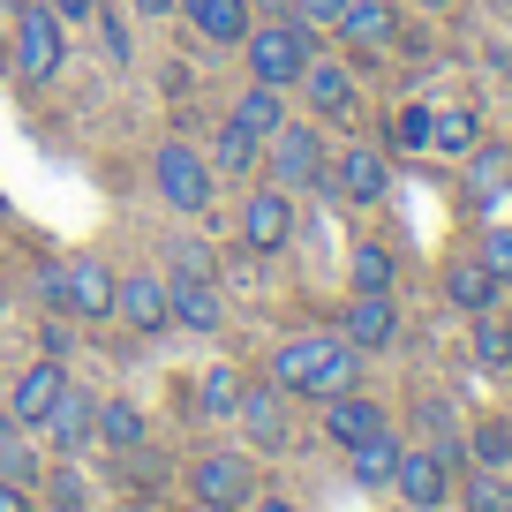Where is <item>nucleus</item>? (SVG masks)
Returning <instances> with one entry per match:
<instances>
[{
  "label": "nucleus",
  "mask_w": 512,
  "mask_h": 512,
  "mask_svg": "<svg viewBox=\"0 0 512 512\" xmlns=\"http://www.w3.org/2000/svg\"><path fill=\"white\" fill-rule=\"evenodd\" d=\"M272 384L287 400H339L362 384V354L347 347L339 332H309V339H287L272 354Z\"/></svg>",
  "instance_id": "1"
},
{
  "label": "nucleus",
  "mask_w": 512,
  "mask_h": 512,
  "mask_svg": "<svg viewBox=\"0 0 512 512\" xmlns=\"http://www.w3.org/2000/svg\"><path fill=\"white\" fill-rule=\"evenodd\" d=\"M241 53H249V83H272V91H287V83H302V68L317 61V46H309V23H249V38H241Z\"/></svg>",
  "instance_id": "2"
},
{
  "label": "nucleus",
  "mask_w": 512,
  "mask_h": 512,
  "mask_svg": "<svg viewBox=\"0 0 512 512\" xmlns=\"http://www.w3.org/2000/svg\"><path fill=\"white\" fill-rule=\"evenodd\" d=\"M68 61V23L53 16L46 0L38 8H23L16 16V46H8V68H16V83H53Z\"/></svg>",
  "instance_id": "3"
},
{
  "label": "nucleus",
  "mask_w": 512,
  "mask_h": 512,
  "mask_svg": "<svg viewBox=\"0 0 512 512\" xmlns=\"http://www.w3.org/2000/svg\"><path fill=\"white\" fill-rule=\"evenodd\" d=\"M264 159H272L279 189H324V174H332L317 121H279V136H264Z\"/></svg>",
  "instance_id": "4"
},
{
  "label": "nucleus",
  "mask_w": 512,
  "mask_h": 512,
  "mask_svg": "<svg viewBox=\"0 0 512 512\" xmlns=\"http://www.w3.org/2000/svg\"><path fill=\"white\" fill-rule=\"evenodd\" d=\"M151 174H159V204L174 211H211V196H219V174H211V159L196 144H159V159H151Z\"/></svg>",
  "instance_id": "5"
},
{
  "label": "nucleus",
  "mask_w": 512,
  "mask_h": 512,
  "mask_svg": "<svg viewBox=\"0 0 512 512\" xmlns=\"http://www.w3.org/2000/svg\"><path fill=\"white\" fill-rule=\"evenodd\" d=\"M392 490L407 497L415 512L452 505V460L437 445H400V467H392Z\"/></svg>",
  "instance_id": "6"
},
{
  "label": "nucleus",
  "mask_w": 512,
  "mask_h": 512,
  "mask_svg": "<svg viewBox=\"0 0 512 512\" xmlns=\"http://www.w3.org/2000/svg\"><path fill=\"white\" fill-rule=\"evenodd\" d=\"M241 241H249L256 256L287 249V241H294V189H279V181L249 189V204H241Z\"/></svg>",
  "instance_id": "7"
},
{
  "label": "nucleus",
  "mask_w": 512,
  "mask_h": 512,
  "mask_svg": "<svg viewBox=\"0 0 512 512\" xmlns=\"http://www.w3.org/2000/svg\"><path fill=\"white\" fill-rule=\"evenodd\" d=\"M339 339H347L354 354H384L392 339H400V302H392V294H347Z\"/></svg>",
  "instance_id": "8"
},
{
  "label": "nucleus",
  "mask_w": 512,
  "mask_h": 512,
  "mask_svg": "<svg viewBox=\"0 0 512 512\" xmlns=\"http://www.w3.org/2000/svg\"><path fill=\"white\" fill-rule=\"evenodd\" d=\"M324 181L339 189V204H384V189H392V159H384V144H347Z\"/></svg>",
  "instance_id": "9"
},
{
  "label": "nucleus",
  "mask_w": 512,
  "mask_h": 512,
  "mask_svg": "<svg viewBox=\"0 0 512 512\" xmlns=\"http://www.w3.org/2000/svg\"><path fill=\"white\" fill-rule=\"evenodd\" d=\"M189 490H196V505H249L256 467L241 460V452H204V460L189 467Z\"/></svg>",
  "instance_id": "10"
},
{
  "label": "nucleus",
  "mask_w": 512,
  "mask_h": 512,
  "mask_svg": "<svg viewBox=\"0 0 512 512\" xmlns=\"http://www.w3.org/2000/svg\"><path fill=\"white\" fill-rule=\"evenodd\" d=\"M241 430H249V445L256 452H287V437H294V422H287V392L279 384H241Z\"/></svg>",
  "instance_id": "11"
},
{
  "label": "nucleus",
  "mask_w": 512,
  "mask_h": 512,
  "mask_svg": "<svg viewBox=\"0 0 512 512\" xmlns=\"http://www.w3.org/2000/svg\"><path fill=\"white\" fill-rule=\"evenodd\" d=\"M174 16L189 23L196 38H204V46H241V38H249V0H174Z\"/></svg>",
  "instance_id": "12"
},
{
  "label": "nucleus",
  "mask_w": 512,
  "mask_h": 512,
  "mask_svg": "<svg viewBox=\"0 0 512 512\" xmlns=\"http://www.w3.org/2000/svg\"><path fill=\"white\" fill-rule=\"evenodd\" d=\"M302 91H309V113H317V121H354V106H362L347 61H309L302 68Z\"/></svg>",
  "instance_id": "13"
},
{
  "label": "nucleus",
  "mask_w": 512,
  "mask_h": 512,
  "mask_svg": "<svg viewBox=\"0 0 512 512\" xmlns=\"http://www.w3.org/2000/svg\"><path fill=\"white\" fill-rule=\"evenodd\" d=\"M113 317H121L128 332H159V324H174V309H166V279L159 272H128L121 287H113Z\"/></svg>",
  "instance_id": "14"
},
{
  "label": "nucleus",
  "mask_w": 512,
  "mask_h": 512,
  "mask_svg": "<svg viewBox=\"0 0 512 512\" xmlns=\"http://www.w3.org/2000/svg\"><path fill=\"white\" fill-rule=\"evenodd\" d=\"M166 309H174L181 332H219V324H226L219 287H211V279H196V272H174V279H166Z\"/></svg>",
  "instance_id": "15"
},
{
  "label": "nucleus",
  "mask_w": 512,
  "mask_h": 512,
  "mask_svg": "<svg viewBox=\"0 0 512 512\" xmlns=\"http://www.w3.org/2000/svg\"><path fill=\"white\" fill-rule=\"evenodd\" d=\"M445 302L467 309V317H482V309L505 302V279H497L482 256H452V264H445Z\"/></svg>",
  "instance_id": "16"
},
{
  "label": "nucleus",
  "mask_w": 512,
  "mask_h": 512,
  "mask_svg": "<svg viewBox=\"0 0 512 512\" xmlns=\"http://www.w3.org/2000/svg\"><path fill=\"white\" fill-rule=\"evenodd\" d=\"M332 31L347 38V46H369V53H384L392 38H400V8H392V0H347Z\"/></svg>",
  "instance_id": "17"
},
{
  "label": "nucleus",
  "mask_w": 512,
  "mask_h": 512,
  "mask_svg": "<svg viewBox=\"0 0 512 512\" xmlns=\"http://www.w3.org/2000/svg\"><path fill=\"white\" fill-rule=\"evenodd\" d=\"M61 362H53V354H46V362H31V369H23V377H16V392H8V415H16L23 422V430H38V422H46V407L53 400H61Z\"/></svg>",
  "instance_id": "18"
},
{
  "label": "nucleus",
  "mask_w": 512,
  "mask_h": 512,
  "mask_svg": "<svg viewBox=\"0 0 512 512\" xmlns=\"http://www.w3.org/2000/svg\"><path fill=\"white\" fill-rule=\"evenodd\" d=\"M91 392H76V384H61V400L46 407V422H38V430L53 437V452H68V460H76L83 445H91Z\"/></svg>",
  "instance_id": "19"
},
{
  "label": "nucleus",
  "mask_w": 512,
  "mask_h": 512,
  "mask_svg": "<svg viewBox=\"0 0 512 512\" xmlns=\"http://www.w3.org/2000/svg\"><path fill=\"white\" fill-rule=\"evenodd\" d=\"M113 287H121V272L98 264V256H76V264H68V309H76V317H113Z\"/></svg>",
  "instance_id": "20"
},
{
  "label": "nucleus",
  "mask_w": 512,
  "mask_h": 512,
  "mask_svg": "<svg viewBox=\"0 0 512 512\" xmlns=\"http://www.w3.org/2000/svg\"><path fill=\"white\" fill-rule=\"evenodd\" d=\"M384 430V407L369 400V392H339V400H324V437L332 445H362V437Z\"/></svg>",
  "instance_id": "21"
},
{
  "label": "nucleus",
  "mask_w": 512,
  "mask_h": 512,
  "mask_svg": "<svg viewBox=\"0 0 512 512\" xmlns=\"http://www.w3.org/2000/svg\"><path fill=\"white\" fill-rule=\"evenodd\" d=\"M256 166H264V136H249V128L226 113V121H219V151H211V174H219V181H249Z\"/></svg>",
  "instance_id": "22"
},
{
  "label": "nucleus",
  "mask_w": 512,
  "mask_h": 512,
  "mask_svg": "<svg viewBox=\"0 0 512 512\" xmlns=\"http://www.w3.org/2000/svg\"><path fill=\"white\" fill-rule=\"evenodd\" d=\"M482 144V113L475 106H430V151L437 159H467Z\"/></svg>",
  "instance_id": "23"
},
{
  "label": "nucleus",
  "mask_w": 512,
  "mask_h": 512,
  "mask_svg": "<svg viewBox=\"0 0 512 512\" xmlns=\"http://www.w3.org/2000/svg\"><path fill=\"white\" fill-rule=\"evenodd\" d=\"M347 467H354V482H362V490H384V482H392V467H400V437L377 430V437H362V445H347Z\"/></svg>",
  "instance_id": "24"
},
{
  "label": "nucleus",
  "mask_w": 512,
  "mask_h": 512,
  "mask_svg": "<svg viewBox=\"0 0 512 512\" xmlns=\"http://www.w3.org/2000/svg\"><path fill=\"white\" fill-rule=\"evenodd\" d=\"M91 437L113 445V452H136V445H144V415H136L128 400H98L91 407Z\"/></svg>",
  "instance_id": "25"
},
{
  "label": "nucleus",
  "mask_w": 512,
  "mask_h": 512,
  "mask_svg": "<svg viewBox=\"0 0 512 512\" xmlns=\"http://www.w3.org/2000/svg\"><path fill=\"white\" fill-rule=\"evenodd\" d=\"M347 279H354V294H392L400 256L384 249V241H362V249H354V264H347Z\"/></svg>",
  "instance_id": "26"
},
{
  "label": "nucleus",
  "mask_w": 512,
  "mask_h": 512,
  "mask_svg": "<svg viewBox=\"0 0 512 512\" xmlns=\"http://www.w3.org/2000/svg\"><path fill=\"white\" fill-rule=\"evenodd\" d=\"M234 121L249 128V136H279V121H287V106H279L272 83H249V91L234 98Z\"/></svg>",
  "instance_id": "27"
},
{
  "label": "nucleus",
  "mask_w": 512,
  "mask_h": 512,
  "mask_svg": "<svg viewBox=\"0 0 512 512\" xmlns=\"http://www.w3.org/2000/svg\"><path fill=\"white\" fill-rule=\"evenodd\" d=\"M234 407H241V377H234L226 362L204 369V377H196V415H204V422H226Z\"/></svg>",
  "instance_id": "28"
},
{
  "label": "nucleus",
  "mask_w": 512,
  "mask_h": 512,
  "mask_svg": "<svg viewBox=\"0 0 512 512\" xmlns=\"http://www.w3.org/2000/svg\"><path fill=\"white\" fill-rule=\"evenodd\" d=\"M467 452H475V467H490V475H505V467H512V422H505V415L475 422V437H467Z\"/></svg>",
  "instance_id": "29"
},
{
  "label": "nucleus",
  "mask_w": 512,
  "mask_h": 512,
  "mask_svg": "<svg viewBox=\"0 0 512 512\" xmlns=\"http://www.w3.org/2000/svg\"><path fill=\"white\" fill-rule=\"evenodd\" d=\"M475 362L512 369V324L497 317V309H482V317H475Z\"/></svg>",
  "instance_id": "30"
},
{
  "label": "nucleus",
  "mask_w": 512,
  "mask_h": 512,
  "mask_svg": "<svg viewBox=\"0 0 512 512\" xmlns=\"http://www.w3.org/2000/svg\"><path fill=\"white\" fill-rule=\"evenodd\" d=\"M46 497H53V512H91V482H83L76 467H53V475H46Z\"/></svg>",
  "instance_id": "31"
},
{
  "label": "nucleus",
  "mask_w": 512,
  "mask_h": 512,
  "mask_svg": "<svg viewBox=\"0 0 512 512\" xmlns=\"http://www.w3.org/2000/svg\"><path fill=\"white\" fill-rule=\"evenodd\" d=\"M392 144L400 151H430V106H400L392 113Z\"/></svg>",
  "instance_id": "32"
},
{
  "label": "nucleus",
  "mask_w": 512,
  "mask_h": 512,
  "mask_svg": "<svg viewBox=\"0 0 512 512\" xmlns=\"http://www.w3.org/2000/svg\"><path fill=\"white\" fill-rule=\"evenodd\" d=\"M0 467H8V482H23V490H38V475H46V467H38V445H0Z\"/></svg>",
  "instance_id": "33"
},
{
  "label": "nucleus",
  "mask_w": 512,
  "mask_h": 512,
  "mask_svg": "<svg viewBox=\"0 0 512 512\" xmlns=\"http://www.w3.org/2000/svg\"><path fill=\"white\" fill-rule=\"evenodd\" d=\"M467 512H512V490L490 475V467H482V475L467 482Z\"/></svg>",
  "instance_id": "34"
},
{
  "label": "nucleus",
  "mask_w": 512,
  "mask_h": 512,
  "mask_svg": "<svg viewBox=\"0 0 512 512\" xmlns=\"http://www.w3.org/2000/svg\"><path fill=\"white\" fill-rule=\"evenodd\" d=\"M475 256H482V264H490V272H497V279H505V287H512V226H490Z\"/></svg>",
  "instance_id": "35"
},
{
  "label": "nucleus",
  "mask_w": 512,
  "mask_h": 512,
  "mask_svg": "<svg viewBox=\"0 0 512 512\" xmlns=\"http://www.w3.org/2000/svg\"><path fill=\"white\" fill-rule=\"evenodd\" d=\"M38 302L68 309V264H38Z\"/></svg>",
  "instance_id": "36"
},
{
  "label": "nucleus",
  "mask_w": 512,
  "mask_h": 512,
  "mask_svg": "<svg viewBox=\"0 0 512 512\" xmlns=\"http://www.w3.org/2000/svg\"><path fill=\"white\" fill-rule=\"evenodd\" d=\"M339 8H347V0H294V23H309V31H332Z\"/></svg>",
  "instance_id": "37"
},
{
  "label": "nucleus",
  "mask_w": 512,
  "mask_h": 512,
  "mask_svg": "<svg viewBox=\"0 0 512 512\" xmlns=\"http://www.w3.org/2000/svg\"><path fill=\"white\" fill-rule=\"evenodd\" d=\"M46 8H53L61 23H91V8H98V0H46Z\"/></svg>",
  "instance_id": "38"
},
{
  "label": "nucleus",
  "mask_w": 512,
  "mask_h": 512,
  "mask_svg": "<svg viewBox=\"0 0 512 512\" xmlns=\"http://www.w3.org/2000/svg\"><path fill=\"white\" fill-rule=\"evenodd\" d=\"M0 512H31V490H23V482H8V475H0Z\"/></svg>",
  "instance_id": "39"
},
{
  "label": "nucleus",
  "mask_w": 512,
  "mask_h": 512,
  "mask_svg": "<svg viewBox=\"0 0 512 512\" xmlns=\"http://www.w3.org/2000/svg\"><path fill=\"white\" fill-rule=\"evenodd\" d=\"M136 16H151V23H159V16H174V0H136Z\"/></svg>",
  "instance_id": "40"
},
{
  "label": "nucleus",
  "mask_w": 512,
  "mask_h": 512,
  "mask_svg": "<svg viewBox=\"0 0 512 512\" xmlns=\"http://www.w3.org/2000/svg\"><path fill=\"white\" fill-rule=\"evenodd\" d=\"M16 430H23V422L8 415V407H0V445H16Z\"/></svg>",
  "instance_id": "41"
},
{
  "label": "nucleus",
  "mask_w": 512,
  "mask_h": 512,
  "mask_svg": "<svg viewBox=\"0 0 512 512\" xmlns=\"http://www.w3.org/2000/svg\"><path fill=\"white\" fill-rule=\"evenodd\" d=\"M256 512H294V505H287V497H264V505H256Z\"/></svg>",
  "instance_id": "42"
},
{
  "label": "nucleus",
  "mask_w": 512,
  "mask_h": 512,
  "mask_svg": "<svg viewBox=\"0 0 512 512\" xmlns=\"http://www.w3.org/2000/svg\"><path fill=\"white\" fill-rule=\"evenodd\" d=\"M422 8H452V0H422Z\"/></svg>",
  "instance_id": "43"
}]
</instances>
